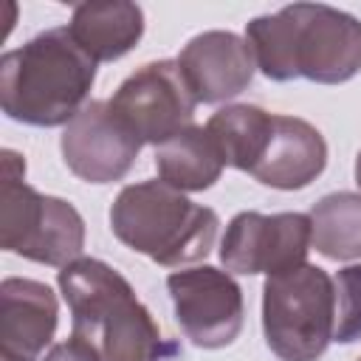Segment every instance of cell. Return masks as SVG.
<instances>
[{
	"label": "cell",
	"mask_w": 361,
	"mask_h": 361,
	"mask_svg": "<svg viewBox=\"0 0 361 361\" xmlns=\"http://www.w3.org/2000/svg\"><path fill=\"white\" fill-rule=\"evenodd\" d=\"M59 324L56 293L37 279L0 282V355L3 361H39Z\"/></svg>",
	"instance_id": "7c38bea8"
},
{
	"label": "cell",
	"mask_w": 361,
	"mask_h": 361,
	"mask_svg": "<svg viewBox=\"0 0 361 361\" xmlns=\"http://www.w3.org/2000/svg\"><path fill=\"white\" fill-rule=\"evenodd\" d=\"M42 361H102V355L96 353L93 344H87L85 338H79V336L71 333V338L54 344V347L45 353Z\"/></svg>",
	"instance_id": "d6986e66"
},
{
	"label": "cell",
	"mask_w": 361,
	"mask_h": 361,
	"mask_svg": "<svg viewBox=\"0 0 361 361\" xmlns=\"http://www.w3.org/2000/svg\"><path fill=\"white\" fill-rule=\"evenodd\" d=\"M68 31L73 42L99 65L130 54L144 37V11L127 0L73 6Z\"/></svg>",
	"instance_id": "5bb4252c"
},
{
	"label": "cell",
	"mask_w": 361,
	"mask_h": 361,
	"mask_svg": "<svg viewBox=\"0 0 361 361\" xmlns=\"http://www.w3.org/2000/svg\"><path fill=\"white\" fill-rule=\"evenodd\" d=\"M155 169L158 180L169 183L178 192H203L220 180L226 161L209 130L189 124L178 135L155 147Z\"/></svg>",
	"instance_id": "9a60e30c"
},
{
	"label": "cell",
	"mask_w": 361,
	"mask_h": 361,
	"mask_svg": "<svg viewBox=\"0 0 361 361\" xmlns=\"http://www.w3.org/2000/svg\"><path fill=\"white\" fill-rule=\"evenodd\" d=\"M336 327L333 276L319 265H299L262 285V333L279 361H319Z\"/></svg>",
	"instance_id": "8992f818"
},
{
	"label": "cell",
	"mask_w": 361,
	"mask_h": 361,
	"mask_svg": "<svg viewBox=\"0 0 361 361\" xmlns=\"http://www.w3.org/2000/svg\"><path fill=\"white\" fill-rule=\"evenodd\" d=\"M96 62L73 42L68 25L48 28L0 56V104L11 121L65 127L90 96Z\"/></svg>",
	"instance_id": "3957f363"
},
{
	"label": "cell",
	"mask_w": 361,
	"mask_h": 361,
	"mask_svg": "<svg viewBox=\"0 0 361 361\" xmlns=\"http://www.w3.org/2000/svg\"><path fill=\"white\" fill-rule=\"evenodd\" d=\"M327 166V141L305 118L276 116L268 147L259 164L251 169V178L262 186L279 192H296L310 186Z\"/></svg>",
	"instance_id": "4fadbf2b"
},
{
	"label": "cell",
	"mask_w": 361,
	"mask_h": 361,
	"mask_svg": "<svg viewBox=\"0 0 361 361\" xmlns=\"http://www.w3.org/2000/svg\"><path fill=\"white\" fill-rule=\"evenodd\" d=\"M56 285L71 307L73 336L96 347L102 361H178L180 344L164 338L133 285L107 262L79 257L59 268Z\"/></svg>",
	"instance_id": "7a4b0ae2"
},
{
	"label": "cell",
	"mask_w": 361,
	"mask_h": 361,
	"mask_svg": "<svg viewBox=\"0 0 361 361\" xmlns=\"http://www.w3.org/2000/svg\"><path fill=\"white\" fill-rule=\"evenodd\" d=\"M310 245L336 262L361 259V195L333 192L310 209Z\"/></svg>",
	"instance_id": "e0dca14e"
},
{
	"label": "cell",
	"mask_w": 361,
	"mask_h": 361,
	"mask_svg": "<svg viewBox=\"0 0 361 361\" xmlns=\"http://www.w3.org/2000/svg\"><path fill=\"white\" fill-rule=\"evenodd\" d=\"M110 228L118 243L164 268L200 262L217 240L214 209L189 200L164 180L124 186L110 206Z\"/></svg>",
	"instance_id": "277c9868"
},
{
	"label": "cell",
	"mask_w": 361,
	"mask_h": 361,
	"mask_svg": "<svg viewBox=\"0 0 361 361\" xmlns=\"http://www.w3.org/2000/svg\"><path fill=\"white\" fill-rule=\"evenodd\" d=\"M358 361H361V358H358Z\"/></svg>",
	"instance_id": "44dd1931"
},
{
	"label": "cell",
	"mask_w": 361,
	"mask_h": 361,
	"mask_svg": "<svg viewBox=\"0 0 361 361\" xmlns=\"http://www.w3.org/2000/svg\"><path fill=\"white\" fill-rule=\"evenodd\" d=\"M336 288V344L361 341V265H347L333 276Z\"/></svg>",
	"instance_id": "ac0fdd59"
},
{
	"label": "cell",
	"mask_w": 361,
	"mask_h": 361,
	"mask_svg": "<svg viewBox=\"0 0 361 361\" xmlns=\"http://www.w3.org/2000/svg\"><path fill=\"white\" fill-rule=\"evenodd\" d=\"M110 104L130 130L152 147H161L189 127L197 107L178 59H155L135 68L118 85Z\"/></svg>",
	"instance_id": "9c48e42d"
},
{
	"label": "cell",
	"mask_w": 361,
	"mask_h": 361,
	"mask_svg": "<svg viewBox=\"0 0 361 361\" xmlns=\"http://www.w3.org/2000/svg\"><path fill=\"white\" fill-rule=\"evenodd\" d=\"M206 130L214 138L226 166L251 175V169L259 164L268 147L274 130V113L257 104H226L217 113H212Z\"/></svg>",
	"instance_id": "2e32d148"
},
{
	"label": "cell",
	"mask_w": 361,
	"mask_h": 361,
	"mask_svg": "<svg viewBox=\"0 0 361 361\" xmlns=\"http://www.w3.org/2000/svg\"><path fill=\"white\" fill-rule=\"evenodd\" d=\"M178 68L197 104H220L251 85L257 62L245 37L234 31H203L183 45Z\"/></svg>",
	"instance_id": "8fae6325"
},
{
	"label": "cell",
	"mask_w": 361,
	"mask_h": 361,
	"mask_svg": "<svg viewBox=\"0 0 361 361\" xmlns=\"http://www.w3.org/2000/svg\"><path fill=\"white\" fill-rule=\"evenodd\" d=\"M245 42L271 82L341 85L361 73V20L324 3H290L245 23Z\"/></svg>",
	"instance_id": "6da1fadb"
},
{
	"label": "cell",
	"mask_w": 361,
	"mask_h": 361,
	"mask_svg": "<svg viewBox=\"0 0 361 361\" xmlns=\"http://www.w3.org/2000/svg\"><path fill=\"white\" fill-rule=\"evenodd\" d=\"M310 217L302 212H240L220 240V262L228 274H282L307 262Z\"/></svg>",
	"instance_id": "ba28073f"
},
{
	"label": "cell",
	"mask_w": 361,
	"mask_h": 361,
	"mask_svg": "<svg viewBox=\"0 0 361 361\" xmlns=\"http://www.w3.org/2000/svg\"><path fill=\"white\" fill-rule=\"evenodd\" d=\"M166 290L175 305V322L195 347L220 350L234 344L243 330L245 302L243 288L228 271L214 265L172 271Z\"/></svg>",
	"instance_id": "52a82bcc"
},
{
	"label": "cell",
	"mask_w": 361,
	"mask_h": 361,
	"mask_svg": "<svg viewBox=\"0 0 361 361\" xmlns=\"http://www.w3.org/2000/svg\"><path fill=\"white\" fill-rule=\"evenodd\" d=\"M144 141L130 130V124L113 110L110 102H87L62 130L59 149L65 166L85 183H113L121 180Z\"/></svg>",
	"instance_id": "30bf717a"
},
{
	"label": "cell",
	"mask_w": 361,
	"mask_h": 361,
	"mask_svg": "<svg viewBox=\"0 0 361 361\" xmlns=\"http://www.w3.org/2000/svg\"><path fill=\"white\" fill-rule=\"evenodd\" d=\"M0 245L8 254L54 268L71 265L85 248V220L79 209L28 186L25 161L14 149H3Z\"/></svg>",
	"instance_id": "5b68a950"
},
{
	"label": "cell",
	"mask_w": 361,
	"mask_h": 361,
	"mask_svg": "<svg viewBox=\"0 0 361 361\" xmlns=\"http://www.w3.org/2000/svg\"><path fill=\"white\" fill-rule=\"evenodd\" d=\"M355 183H358V189H361V149H358V155H355Z\"/></svg>",
	"instance_id": "ffe728a7"
}]
</instances>
